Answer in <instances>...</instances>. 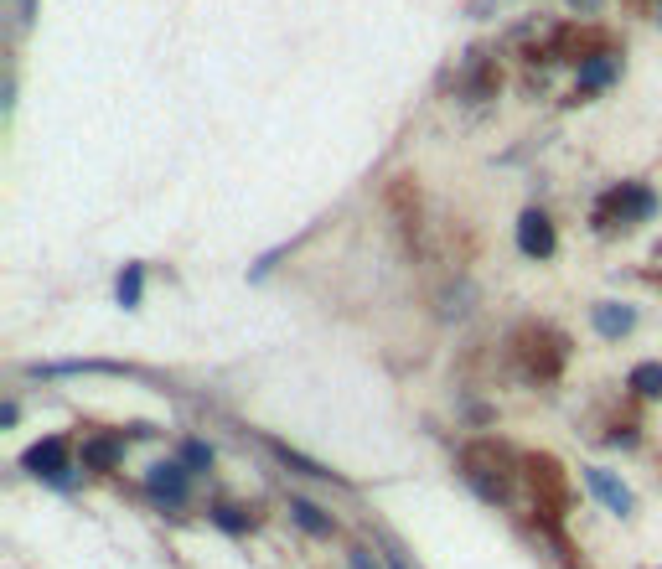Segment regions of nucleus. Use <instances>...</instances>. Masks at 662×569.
I'll return each instance as SVG.
<instances>
[{
    "mask_svg": "<svg viewBox=\"0 0 662 569\" xmlns=\"http://www.w3.org/2000/svg\"><path fill=\"white\" fill-rule=\"evenodd\" d=\"M114 461H119V440H109V435H94V440L83 445V466H88V471H109Z\"/></svg>",
    "mask_w": 662,
    "mask_h": 569,
    "instance_id": "9d476101",
    "label": "nucleus"
},
{
    "mask_svg": "<svg viewBox=\"0 0 662 569\" xmlns=\"http://www.w3.org/2000/svg\"><path fill=\"white\" fill-rule=\"evenodd\" d=\"M21 466L32 471V476H47V482H68V471H73V461H68V440H37L32 451L21 456Z\"/></svg>",
    "mask_w": 662,
    "mask_h": 569,
    "instance_id": "20e7f679",
    "label": "nucleus"
},
{
    "mask_svg": "<svg viewBox=\"0 0 662 569\" xmlns=\"http://www.w3.org/2000/svg\"><path fill=\"white\" fill-rule=\"evenodd\" d=\"M507 466H513V461H507V451L492 445V440H481V445L466 451V476L487 497H507V487H513V471H507Z\"/></svg>",
    "mask_w": 662,
    "mask_h": 569,
    "instance_id": "f03ea898",
    "label": "nucleus"
},
{
    "mask_svg": "<svg viewBox=\"0 0 662 569\" xmlns=\"http://www.w3.org/2000/svg\"><path fill=\"white\" fill-rule=\"evenodd\" d=\"M32 11H37V0H21V21H32Z\"/></svg>",
    "mask_w": 662,
    "mask_h": 569,
    "instance_id": "a211bd4d",
    "label": "nucleus"
},
{
    "mask_svg": "<svg viewBox=\"0 0 662 569\" xmlns=\"http://www.w3.org/2000/svg\"><path fill=\"white\" fill-rule=\"evenodd\" d=\"M145 487L156 497H166V502H182L187 497V466L182 461H156L145 471Z\"/></svg>",
    "mask_w": 662,
    "mask_h": 569,
    "instance_id": "6e6552de",
    "label": "nucleus"
},
{
    "mask_svg": "<svg viewBox=\"0 0 662 569\" xmlns=\"http://www.w3.org/2000/svg\"><path fill=\"white\" fill-rule=\"evenodd\" d=\"M207 461H213V451H207V445H187V466H207Z\"/></svg>",
    "mask_w": 662,
    "mask_h": 569,
    "instance_id": "dca6fc26",
    "label": "nucleus"
},
{
    "mask_svg": "<svg viewBox=\"0 0 662 569\" xmlns=\"http://www.w3.org/2000/svg\"><path fill=\"white\" fill-rule=\"evenodd\" d=\"M290 513H295V523H300V528L316 533V538H326V533H331V518L321 513L316 502H306V497H290Z\"/></svg>",
    "mask_w": 662,
    "mask_h": 569,
    "instance_id": "9b49d317",
    "label": "nucleus"
},
{
    "mask_svg": "<svg viewBox=\"0 0 662 569\" xmlns=\"http://www.w3.org/2000/svg\"><path fill=\"white\" fill-rule=\"evenodd\" d=\"M528 482H533V492H538V513H544L549 523L564 513V476H559V466L544 456V461H528Z\"/></svg>",
    "mask_w": 662,
    "mask_h": 569,
    "instance_id": "39448f33",
    "label": "nucleus"
},
{
    "mask_svg": "<svg viewBox=\"0 0 662 569\" xmlns=\"http://www.w3.org/2000/svg\"><path fill=\"white\" fill-rule=\"evenodd\" d=\"M269 445H275V456H280L285 466H295V471H306V476H321V482H331V471H326V466H316V461H306V456H300V451H290V445H280V440H269Z\"/></svg>",
    "mask_w": 662,
    "mask_h": 569,
    "instance_id": "2eb2a0df",
    "label": "nucleus"
},
{
    "mask_svg": "<svg viewBox=\"0 0 662 569\" xmlns=\"http://www.w3.org/2000/svg\"><path fill=\"white\" fill-rule=\"evenodd\" d=\"M631 388L642 399H662V363H637L631 368Z\"/></svg>",
    "mask_w": 662,
    "mask_h": 569,
    "instance_id": "ddd939ff",
    "label": "nucleus"
},
{
    "mask_svg": "<svg viewBox=\"0 0 662 569\" xmlns=\"http://www.w3.org/2000/svg\"><path fill=\"white\" fill-rule=\"evenodd\" d=\"M388 564H394V569H409V564H404V554H399V549H388Z\"/></svg>",
    "mask_w": 662,
    "mask_h": 569,
    "instance_id": "f3484780",
    "label": "nucleus"
},
{
    "mask_svg": "<svg viewBox=\"0 0 662 569\" xmlns=\"http://www.w3.org/2000/svg\"><path fill=\"white\" fill-rule=\"evenodd\" d=\"M595 326H600V337H626L631 326H637V311L616 306V301H600L595 306Z\"/></svg>",
    "mask_w": 662,
    "mask_h": 569,
    "instance_id": "1a4fd4ad",
    "label": "nucleus"
},
{
    "mask_svg": "<svg viewBox=\"0 0 662 569\" xmlns=\"http://www.w3.org/2000/svg\"><path fill=\"white\" fill-rule=\"evenodd\" d=\"M140 290H145V269H140V264H130L125 275H119V306L135 311V306H140Z\"/></svg>",
    "mask_w": 662,
    "mask_h": 569,
    "instance_id": "4468645a",
    "label": "nucleus"
},
{
    "mask_svg": "<svg viewBox=\"0 0 662 569\" xmlns=\"http://www.w3.org/2000/svg\"><path fill=\"white\" fill-rule=\"evenodd\" d=\"M616 78V57L611 52H600V57H590V63H580V88H606Z\"/></svg>",
    "mask_w": 662,
    "mask_h": 569,
    "instance_id": "f8f14e48",
    "label": "nucleus"
},
{
    "mask_svg": "<svg viewBox=\"0 0 662 569\" xmlns=\"http://www.w3.org/2000/svg\"><path fill=\"white\" fill-rule=\"evenodd\" d=\"M518 249L528 254V259H549L554 249H559V238H554V223L538 213V207H528V213L518 218Z\"/></svg>",
    "mask_w": 662,
    "mask_h": 569,
    "instance_id": "423d86ee",
    "label": "nucleus"
},
{
    "mask_svg": "<svg viewBox=\"0 0 662 569\" xmlns=\"http://www.w3.org/2000/svg\"><path fill=\"white\" fill-rule=\"evenodd\" d=\"M585 487H590V492H595L600 502H606L616 518H626L631 507H637V497H631V492H626V487L616 482V476H611L606 466H585Z\"/></svg>",
    "mask_w": 662,
    "mask_h": 569,
    "instance_id": "0eeeda50",
    "label": "nucleus"
},
{
    "mask_svg": "<svg viewBox=\"0 0 662 569\" xmlns=\"http://www.w3.org/2000/svg\"><path fill=\"white\" fill-rule=\"evenodd\" d=\"M652 213H657V197L647 187H637V182H621V187H611L606 197H600L595 223L600 228H631V223H647Z\"/></svg>",
    "mask_w": 662,
    "mask_h": 569,
    "instance_id": "f257e3e1",
    "label": "nucleus"
},
{
    "mask_svg": "<svg viewBox=\"0 0 662 569\" xmlns=\"http://www.w3.org/2000/svg\"><path fill=\"white\" fill-rule=\"evenodd\" d=\"M523 368L533 378H559V368H564V337H554L549 326L523 332Z\"/></svg>",
    "mask_w": 662,
    "mask_h": 569,
    "instance_id": "7ed1b4c3",
    "label": "nucleus"
}]
</instances>
